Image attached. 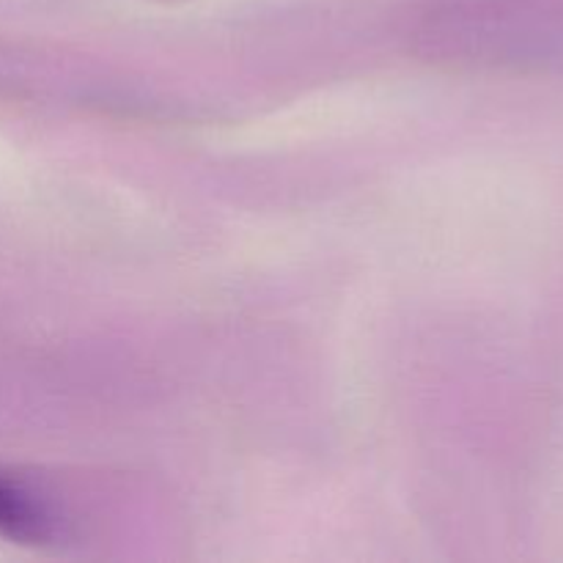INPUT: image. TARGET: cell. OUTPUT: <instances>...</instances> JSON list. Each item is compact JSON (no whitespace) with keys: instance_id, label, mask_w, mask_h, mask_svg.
<instances>
[{"instance_id":"7a4b0ae2","label":"cell","mask_w":563,"mask_h":563,"mask_svg":"<svg viewBox=\"0 0 563 563\" xmlns=\"http://www.w3.org/2000/svg\"><path fill=\"white\" fill-rule=\"evenodd\" d=\"M53 515L22 484L0 476V537L38 544L53 537Z\"/></svg>"},{"instance_id":"6da1fadb","label":"cell","mask_w":563,"mask_h":563,"mask_svg":"<svg viewBox=\"0 0 563 563\" xmlns=\"http://www.w3.org/2000/svg\"><path fill=\"white\" fill-rule=\"evenodd\" d=\"M440 60L495 69L563 64V0H460L423 31Z\"/></svg>"}]
</instances>
